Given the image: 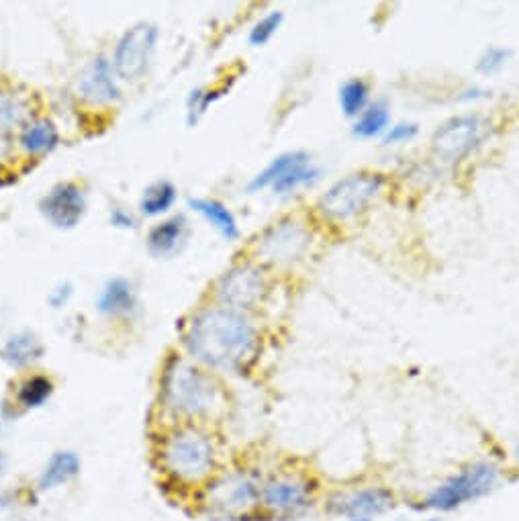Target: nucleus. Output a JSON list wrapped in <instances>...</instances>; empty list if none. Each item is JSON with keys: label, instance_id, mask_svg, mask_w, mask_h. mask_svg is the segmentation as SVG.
<instances>
[{"label": "nucleus", "instance_id": "nucleus-27", "mask_svg": "<svg viewBox=\"0 0 519 521\" xmlns=\"http://www.w3.org/2000/svg\"><path fill=\"white\" fill-rule=\"evenodd\" d=\"M511 58H513L511 47L493 43V45H487L485 50L479 54L477 64H475V70H477V74H481L483 78L499 76V74L509 66Z\"/></svg>", "mask_w": 519, "mask_h": 521}, {"label": "nucleus", "instance_id": "nucleus-28", "mask_svg": "<svg viewBox=\"0 0 519 521\" xmlns=\"http://www.w3.org/2000/svg\"><path fill=\"white\" fill-rule=\"evenodd\" d=\"M225 88H195L188 94L186 101V121L188 125H197L207 111L223 97Z\"/></svg>", "mask_w": 519, "mask_h": 521}, {"label": "nucleus", "instance_id": "nucleus-5", "mask_svg": "<svg viewBox=\"0 0 519 521\" xmlns=\"http://www.w3.org/2000/svg\"><path fill=\"white\" fill-rule=\"evenodd\" d=\"M495 135V123L479 111L456 113L442 121L430 139V152L436 164L456 168L473 160Z\"/></svg>", "mask_w": 519, "mask_h": 521}, {"label": "nucleus", "instance_id": "nucleus-6", "mask_svg": "<svg viewBox=\"0 0 519 521\" xmlns=\"http://www.w3.org/2000/svg\"><path fill=\"white\" fill-rule=\"evenodd\" d=\"M160 460L174 481L197 485L211 479L217 468V450L203 430L182 425L164 438Z\"/></svg>", "mask_w": 519, "mask_h": 521}, {"label": "nucleus", "instance_id": "nucleus-11", "mask_svg": "<svg viewBox=\"0 0 519 521\" xmlns=\"http://www.w3.org/2000/svg\"><path fill=\"white\" fill-rule=\"evenodd\" d=\"M317 501V485L303 472H274L260 483V509L274 517H299Z\"/></svg>", "mask_w": 519, "mask_h": 521}, {"label": "nucleus", "instance_id": "nucleus-36", "mask_svg": "<svg viewBox=\"0 0 519 521\" xmlns=\"http://www.w3.org/2000/svg\"><path fill=\"white\" fill-rule=\"evenodd\" d=\"M340 521H374V519H340Z\"/></svg>", "mask_w": 519, "mask_h": 521}, {"label": "nucleus", "instance_id": "nucleus-2", "mask_svg": "<svg viewBox=\"0 0 519 521\" xmlns=\"http://www.w3.org/2000/svg\"><path fill=\"white\" fill-rule=\"evenodd\" d=\"M164 407L182 419H207L225 405V395L213 372L191 358L170 356L160 378Z\"/></svg>", "mask_w": 519, "mask_h": 521}, {"label": "nucleus", "instance_id": "nucleus-18", "mask_svg": "<svg viewBox=\"0 0 519 521\" xmlns=\"http://www.w3.org/2000/svg\"><path fill=\"white\" fill-rule=\"evenodd\" d=\"M62 141L58 125L47 117H31L17 133V148L31 158L52 154Z\"/></svg>", "mask_w": 519, "mask_h": 521}, {"label": "nucleus", "instance_id": "nucleus-22", "mask_svg": "<svg viewBox=\"0 0 519 521\" xmlns=\"http://www.w3.org/2000/svg\"><path fill=\"white\" fill-rule=\"evenodd\" d=\"M352 123V135L360 141L383 139L393 125V109L385 99H374L366 111H362Z\"/></svg>", "mask_w": 519, "mask_h": 521}, {"label": "nucleus", "instance_id": "nucleus-32", "mask_svg": "<svg viewBox=\"0 0 519 521\" xmlns=\"http://www.w3.org/2000/svg\"><path fill=\"white\" fill-rule=\"evenodd\" d=\"M109 223L115 229H135L137 219H135V215L131 211H127L123 207H113L111 213H109Z\"/></svg>", "mask_w": 519, "mask_h": 521}, {"label": "nucleus", "instance_id": "nucleus-4", "mask_svg": "<svg viewBox=\"0 0 519 521\" xmlns=\"http://www.w3.org/2000/svg\"><path fill=\"white\" fill-rule=\"evenodd\" d=\"M315 244V225L299 213L282 215L266 225L250 246V258L266 270H291L305 262Z\"/></svg>", "mask_w": 519, "mask_h": 521}, {"label": "nucleus", "instance_id": "nucleus-13", "mask_svg": "<svg viewBox=\"0 0 519 521\" xmlns=\"http://www.w3.org/2000/svg\"><path fill=\"white\" fill-rule=\"evenodd\" d=\"M160 41V27L154 23H137L127 29L115 43L111 56L113 68L123 82H137L144 78L154 62Z\"/></svg>", "mask_w": 519, "mask_h": 521}, {"label": "nucleus", "instance_id": "nucleus-26", "mask_svg": "<svg viewBox=\"0 0 519 521\" xmlns=\"http://www.w3.org/2000/svg\"><path fill=\"white\" fill-rule=\"evenodd\" d=\"M54 381L45 374H29L17 387L15 401L21 409H39L54 395Z\"/></svg>", "mask_w": 519, "mask_h": 521}, {"label": "nucleus", "instance_id": "nucleus-33", "mask_svg": "<svg viewBox=\"0 0 519 521\" xmlns=\"http://www.w3.org/2000/svg\"><path fill=\"white\" fill-rule=\"evenodd\" d=\"M483 99H487V90L477 86V84L475 86H466V88H462L458 92V101L460 103H479Z\"/></svg>", "mask_w": 519, "mask_h": 521}, {"label": "nucleus", "instance_id": "nucleus-20", "mask_svg": "<svg viewBox=\"0 0 519 521\" xmlns=\"http://www.w3.org/2000/svg\"><path fill=\"white\" fill-rule=\"evenodd\" d=\"M82 462L76 452L72 450H60L50 456V460L45 462L41 475L37 479L39 491H54L62 485H68L80 475Z\"/></svg>", "mask_w": 519, "mask_h": 521}, {"label": "nucleus", "instance_id": "nucleus-30", "mask_svg": "<svg viewBox=\"0 0 519 521\" xmlns=\"http://www.w3.org/2000/svg\"><path fill=\"white\" fill-rule=\"evenodd\" d=\"M421 129L415 121H393V125L387 129V133L381 139V146L385 148H405L411 146L419 137Z\"/></svg>", "mask_w": 519, "mask_h": 521}, {"label": "nucleus", "instance_id": "nucleus-31", "mask_svg": "<svg viewBox=\"0 0 519 521\" xmlns=\"http://www.w3.org/2000/svg\"><path fill=\"white\" fill-rule=\"evenodd\" d=\"M72 295H74L72 284L70 282H62V284H58V287L50 295H47V303H50L54 309H64L70 303Z\"/></svg>", "mask_w": 519, "mask_h": 521}, {"label": "nucleus", "instance_id": "nucleus-34", "mask_svg": "<svg viewBox=\"0 0 519 521\" xmlns=\"http://www.w3.org/2000/svg\"><path fill=\"white\" fill-rule=\"evenodd\" d=\"M5 468H7V458H5V454H3V452H0V477H3Z\"/></svg>", "mask_w": 519, "mask_h": 521}, {"label": "nucleus", "instance_id": "nucleus-8", "mask_svg": "<svg viewBox=\"0 0 519 521\" xmlns=\"http://www.w3.org/2000/svg\"><path fill=\"white\" fill-rule=\"evenodd\" d=\"M323 176V168L305 150H289L274 156L246 184L248 193L270 191L278 199L293 197L315 186Z\"/></svg>", "mask_w": 519, "mask_h": 521}, {"label": "nucleus", "instance_id": "nucleus-12", "mask_svg": "<svg viewBox=\"0 0 519 521\" xmlns=\"http://www.w3.org/2000/svg\"><path fill=\"white\" fill-rule=\"evenodd\" d=\"M397 505L395 493L381 483L342 487L329 493L323 511L329 517L340 519H379Z\"/></svg>", "mask_w": 519, "mask_h": 521}, {"label": "nucleus", "instance_id": "nucleus-24", "mask_svg": "<svg viewBox=\"0 0 519 521\" xmlns=\"http://www.w3.org/2000/svg\"><path fill=\"white\" fill-rule=\"evenodd\" d=\"M372 101V84L362 76H350L338 86V109L348 121H354Z\"/></svg>", "mask_w": 519, "mask_h": 521}, {"label": "nucleus", "instance_id": "nucleus-35", "mask_svg": "<svg viewBox=\"0 0 519 521\" xmlns=\"http://www.w3.org/2000/svg\"><path fill=\"white\" fill-rule=\"evenodd\" d=\"M513 462H515V466L519 468V444H517L515 450H513Z\"/></svg>", "mask_w": 519, "mask_h": 521}, {"label": "nucleus", "instance_id": "nucleus-7", "mask_svg": "<svg viewBox=\"0 0 519 521\" xmlns=\"http://www.w3.org/2000/svg\"><path fill=\"white\" fill-rule=\"evenodd\" d=\"M503 470L493 460L468 462L440 481L423 499L421 507L436 513H454L489 497L501 483Z\"/></svg>", "mask_w": 519, "mask_h": 521}, {"label": "nucleus", "instance_id": "nucleus-15", "mask_svg": "<svg viewBox=\"0 0 519 521\" xmlns=\"http://www.w3.org/2000/svg\"><path fill=\"white\" fill-rule=\"evenodd\" d=\"M78 97L92 107H111L121 99V80L111 58H94L78 78Z\"/></svg>", "mask_w": 519, "mask_h": 521}, {"label": "nucleus", "instance_id": "nucleus-21", "mask_svg": "<svg viewBox=\"0 0 519 521\" xmlns=\"http://www.w3.org/2000/svg\"><path fill=\"white\" fill-rule=\"evenodd\" d=\"M45 354L43 344L33 331H19L7 338V342L0 348V358L13 370H25L41 360Z\"/></svg>", "mask_w": 519, "mask_h": 521}, {"label": "nucleus", "instance_id": "nucleus-3", "mask_svg": "<svg viewBox=\"0 0 519 521\" xmlns=\"http://www.w3.org/2000/svg\"><path fill=\"white\" fill-rule=\"evenodd\" d=\"M391 186V178L381 170H356L325 188L315 201L313 213L327 225H354L379 205Z\"/></svg>", "mask_w": 519, "mask_h": 521}, {"label": "nucleus", "instance_id": "nucleus-9", "mask_svg": "<svg viewBox=\"0 0 519 521\" xmlns=\"http://www.w3.org/2000/svg\"><path fill=\"white\" fill-rule=\"evenodd\" d=\"M270 297V276L252 258L233 262L213 284V303L252 315Z\"/></svg>", "mask_w": 519, "mask_h": 521}, {"label": "nucleus", "instance_id": "nucleus-17", "mask_svg": "<svg viewBox=\"0 0 519 521\" xmlns=\"http://www.w3.org/2000/svg\"><path fill=\"white\" fill-rule=\"evenodd\" d=\"M188 233H191V227H188L184 215L178 213L166 217L148 231V240H146L148 252L158 260H170L182 252L188 240Z\"/></svg>", "mask_w": 519, "mask_h": 521}, {"label": "nucleus", "instance_id": "nucleus-37", "mask_svg": "<svg viewBox=\"0 0 519 521\" xmlns=\"http://www.w3.org/2000/svg\"><path fill=\"white\" fill-rule=\"evenodd\" d=\"M421 521H440L438 517H428V519H421Z\"/></svg>", "mask_w": 519, "mask_h": 521}, {"label": "nucleus", "instance_id": "nucleus-29", "mask_svg": "<svg viewBox=\"0 0 519 521\" xmlns=\"http://www.w3.org/2000/svg\"><path fill=\"white\" fill-rule=\"evenodd\" d=\"M285 25V13L282 11H270L264 17H260L248 31V43L252 47H264L268 45L278 31Z\"/></svg>", "mask_w": 519, "mask_h": 521}, {"label": "nucleus", "instance_id": "nucleus-23", "mask_svg": "<svg viewBox=\"0 0 519 521\" xmlns=\"http://www.w3.org/2000/svg\"><path fill=\"white\" fill-rule=\"evenodd\" d=\"M178 201V188L174 182L162 178L144 188V193L139 197V215L148 219L164 217L172 211V207Z\"/></svg>", "mask_w": 519, "mask_h": 521}, {"label": "nucleus", "instance_id": "nucleus-14", "mask_svg": "<svg viewBox=\"0 0 519 521\" xmlns=\"http://www.w3.org/2000/svg\"><path fill=\"white\" fill-rule=\"evenodd\" d=\"M86 193L76 182H58L39 199L41 217L56 229L70 231L80 225L86 215Z\"/></svg>", "mask_w": 519, "mask_h": 521}, {"label": "nucleus", "instance_id": "nucleus-19", "mask_svg": "<svg viewBox=\"0 0 519 521\" xmlns=\"http://www.w3.org/2000/svg\"><path fill=\"white\" fill-rule=\"evenodd\" d=\"M188 207H191L197 215H201L209 223V227H213L227 244L240 240L242 229L238 217L233 215V211L223 201L211 197H195V199H188Z\"/></svg>", "mask_w": 519, "mask_h": 521}, {"label": "nucleus", "instance_id": "nucleus-25", "mask_svg": "<svg viewBox=\"0 0 519 521\" xmlns=\"http://www.w3.org/2000/svg\"><path fill=\"white\" fill-rule=\"evenodd\" d=\"M31 119V107L23 94L0 88V133L15 137L21 127Z\"/></svg>", "mask_w": 519, "mask_h": 521}, {"label": "nucleus", "instance_id": "nucleus-16", "mask_svg": "<svg viewBox=\"0 0 519 521\" xmlns=\"http://www.w3.org/2000/svg\"><path fill=\"white\" fill-rule=\"evenodd\" d=\"M97 313L107 319H131L139 309L137 291L125 276H113L105 282L94 301Z\"/></svg>", "mask_w": 519, "mask_h": 521}, {"label": "nucleus", "instance_id": "nucleus-10", "mask_svg": "<svg viewBox=\"0 0 519 521\" xmlns=\"http://www.w3.org/2000/svg\"><path fill=\"white\" fill-rule=\"evenodd\" d=\"M260 479L248 470H233L211 481L203 491V505L223 519H244L260 509Z\"/></svg>", "mask_w": 519, "mask_h": 521}, {"label": "nucleus", "instance_id": "nucleus-1", "mask_svg": "<svg viewBox=\"0 0 519 521\" xmlns=\"http://www.w3.org/2000/svg\"><path fill=\"white\" fill-rule=\"evenodd\" d=\"M182 346L213 374H244L262 352V331L252 315L211 303L188 319Z\"/></svg>", "mask_w": 519, "mask_h": 521}]
</instances>
